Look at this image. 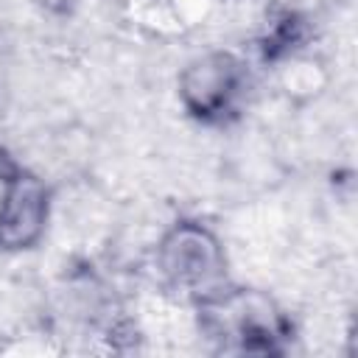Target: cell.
<instances>
[{
    "mask_svg": "<svg viewBox=\"0 0 358 358\" xmlns=\"http://www.w3.org/2000/svg\"><path fill=\"white\" fill-rule=\"evenodd\" d=\"M48 218V193L36 176L3 162L0 165V246H31Z\"/></svg>",
    "mask_w": 358,
    "mask_h": 358,
    "instance_id": "1",
    "label": "cell"
},
{
    "mask_svg": "<svg viewBox=\"0 0 358 358\" xmlns=\"http://www.w3.org/2000/svg\"><path fill=\"white\" fill-rule=\"evenodd\" d=\"M238 92L241 64L227 53L207 56L182 76V98L187 109L199 117H221L232 112Z\"/></svg>",
    "mask_w": 358,
    "mask_h": 358,
    "instance_id": "2",
    "label": "cell"
},
{
    "mask_svg": "<svg viewBox=\"0 0 358 358\" xmlns=\"http://www.w3.org/2000/svg\"><path fill=\"white\" fill-rule=\"evenodd\" d=\"M162 266L165 271L187 288H204L210 294H215V288L210 285V280L218 274L221 268V255L215 241L199 229V227H179L162 249Z\"/></svg>",
    "mask_w": 358,
    "mask_h": 358,
    "instance_id": "3",
    "label": "cell"
},
{
    "mask_svg": "<svg viewBox=\"0 0 358 358\" xmlns=\"http://www.w3.org/2000/svg\"><path fill=\"white\" fill-rule=\"evenodd\" d=\"M36 3H42V6L50 8V11H64V8L73 6V0H36Z\"/></svg>",
    "mask_w": 358,
    "mask_h": 358,
    "instance_id": "4",
    "label": "cell"
}]
</instances>
